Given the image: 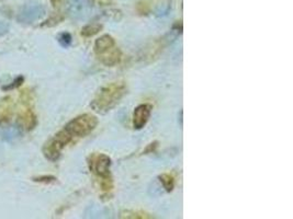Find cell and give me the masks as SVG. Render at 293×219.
Instances as JSON below:
<instances>
[{
    "label": "cell",
    "instance_id": "cell-2",
    "mask_svg": "<svg viewBox=\"0 0 293 219\" xmlns=\"http://www.w3.org/2000/svg\"><path fill=\"white\" fill-rule=\"evenodd\" d=\"M97 116L90 114V113H85V114L79 115L68 122L64 129L74 141L77 140V138H83L88 136L91 132H94L95 128L97 127Z\"/></svg>",
    "mask_w": 293,
    "mask_h": 219
},
{
    "label": "cell",
    "instance_id": "cell-5",
    "mask_svg": "<svg viewBox=\"0 0 293 219\" xmlns=\"http://www.w3.org/2000/svg\"><path fill=\"white\" fill-rule=\"evenodd\" d=\"M153 105L149 103H142L134 109L133 116H132V125L133 128L136 130L143 129L146 124L148 123L152 115Z\"/></svg>",
    "mask_w": 293,
    "mask_h": 219
},
{
    "label": "cell",
    "instance_id": "cell-13",
    "mask_svg": "<svg viewBox=\"0 0 293 219\" xmlns=\"http://www.w3.org/2000/svg\"><path fill=\"white\" fill-rule=\"evenodd\" d=\"M57 40L60 42V44L64 46V47H68V46L72 44V36H70L69 33H62V34L58 35Z\"/></svg>",
    "mask_w": 293,
    "mask_h": 219
},
{
    "label": "cell",
    "instance_id": "cell-15",
    "mask_svg": "<svg viewBox=\"0 0 293 219\" xmlns=\"http://www.w3.org/2000/svg\"><path fill=\"white\" fill-rule=\"evenodd\" d=\"M8 31H9V24H8L6 21L0 20V36L7 34Z\"/></svg>",
    "mask_w": 293,
    "mask_h": 219
},
{
    "label": "cell",
    "instance_id": "cell-3",
    "mask_svg": "<svg viewBox=\"0 0 293 219\" xmlns=\"http://www.w3.org/2000/svg\"><path fill=\"white\" fill-rule=\"evenodd\" d=\"M112 160L106 154L96 153L88 158V168L97 180L110 178Z\"/></svg>",
    "mask_w": 293,
    "mask_h": 219
},
{
    "label": "cell",
    "instance_id": "cell-11",
    "mask_svg": "<svg viewBox=\"0 0 293 219\" xmlns=\"http://www.w3.org/2000/svg\"><path fill=\"white\" fill-rule=\"evenodd\" d=\"M121 218H128V219H149L153 218V216L148 213L144 212V210H124L121 214Z\"/></svg>",
    "mask_w": 293,
    "mask_h": 219
},
{
    "label": "cell",
    "instance_id": "cell-9",
    "mask_svg": "<svg viewBox=\"0 0 293 219\" xmlns=\"http://www.w3.org/2000/svg\"><path fill=\"white\" fill-rule=\"evenodd\" d=\"M163 49H164V40L161 41H156L154 42V43L150 44V46L147 47V52H146V57L148 58L150 61H154L155 58H157L160 56L161 53L163 52Z\"/></svg>",
    "mask_w": 293,
    "mask_h": 219
},
{
    "label": "cell",
    "instance_id": "cell-12",
    "mask_svg": "<svg viewBox=\"0 0 293 219\" xmlns=\"http://www.w3.org/2000/svg\"><path fill=\"white\" fill-rule=\"evenodd\" d=\"M102 30V25L100 23H90L81 29V35L83 37H93L97 35Z\"/></svg>",
    "mask_w": 293,
    "mask_h": 219
},
{
    "label": "cell",
    "instance_id": "cell-16",
    "mask_svg": "<svg viewBox=\"0 0 293 219\" xmlns=\"http://www.w3.org/2000/svg\"><path fill=\"white\" fill-rule=\"evenodd\" d=\"M36 181H45V182H53V181H55V178H53V176H45V178H40L37 179Z\"/></svg>",
    "mask_w": 293,
    "mask_h": 219
},
{
    "label": "cell",
    "instance_id": "cell-14",
    "mask_svg": "<svg viewBox=\"0 0 293 219\" xmlns=\"http://www.w3.org/2000/svg\"><path fill=\"white\" fill-rule=\"evenodd\" d=\"M157 147H158V142L157 141L150 142V144L147 145V147H146V148H145L144 154L145 155H148V154L155 153V151H156V149H157Z\"/></svg>",
    "mask_w": 293,
    "mask_h": 219
},
{
    "label": "cell",
    "instance_id": "cell-4",
    "mask_svg": "<svg viewBox=\"0 0 293 219\" xmlns=\"http://www.w3.org/2000/svg\"><path fill=\"white\" fill-rule=\"evenodd\" d=\"M44 8L37 3H27L22 8H21L18 16H16V20L20 23L23 24H30L34 21L39 20L42 16L44 15Z\"/></svg>",
    "mask_w": 293,
    "mask_h": 219
},
{
    "label": "cell",
    "instance_id": "cell-7",
    "mask_svg": "<svg viewBox=\"0 0 293 219\" xmlns=\"http://www.w3.org/2000/svg\"><path fill=\"white\" fill-rule=\"evenodd\" d=\"M114 46H116L114 37L110 34H103L98 37L95 42V46H94L95 53L98 56V55L106 53L107 50L111 49L112 47H114Z\"/></svg>",
    "mask_w": 293,
    "mask_h": 219
},
{
    "label": "cell",
    "instance_id": "cell-10",
    "mask_svg": "<svg viewBox=\"0 0 293 219\" xmlns=\"http://www.w3.org/2000/svg\"><path fill=\"white\" fill-rule=\"evenodd\" d=\"M158 179H160V182L162 183L163 188H165L166 192H173L176 185V180L175 176L171 173H162L160 176H158Z\"/></svg>",
    "mask_w": 293,
    "mask_h": 219
},
{
    "label": "cell",
    "instance_id": "cell-8",
    "mask_svg": "<svg viewBox=\"0 0 293 219\" xmlns=\"http://www.w3.org/2000/svg\"><path fill=\"white\" fill-rule=\"evenodd\" d=\"M22 135V132H21V127L16 125L12 126H8L7 128L2 130L1 133V137L3 141H6L8 142H14L16 141H18L19 138Z\"/></svg>",
    "mask_w": 293,
    "mask_h": 219
},
{
    "label": "cell",
    "instance_id": "cell-1",
    "mask_svg": "<svg viewBox=\"0 0 293 219\" xmlns=\"http://www.w3.org/2000/svg\"><path fill=\"white\" fill-rule=\"evenodd\" d=\"M128 94V86L124 81L110 82L102 87L91 101L90 107L99 114H106L120 103Z\"/></svg>",
    "mask_w": 293,
    "mask_h": 219
},
{
    "label": "cell",
    "instance_id": "cell-6",
    "mask_svg": "<svg viewBox=\"0 0 293 219\" xmlns=\"http://www.w3.org/2000/svg\"><path fill=\"white\" fill-rule=\"evenodd\" d=\"M99 62L107 67H114L122 60V53H121L118 46H114L111 49L107 50L106 53L98 55Z\"/></svg>",
    "mask_w": 293,
    "mask_h": 219
}]
</instances>
